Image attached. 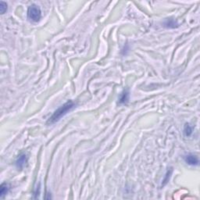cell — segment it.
Returning a JSON list of instances; mask_svg holds the SVG:
<instances>
[{
  "label": "cell",
  "instance_id": "5",
  "mask_svg": "<svg viewBox=\"0 0 200 200\" xmlns=\"http://www.w3.org/2000/svg\"><path fill=\"white\" fill-rule=\"evenodd\" d=\"M10 191V185L7 183H3L1 185L0 188V198H3Z\"/></svg>",
  "mask_w": 200,
  "mask_h": 200
},
{
  "label": "cell",
  "instance_id": "6",
  "mask_svg": "<svg viewBox=\"0 0 200 200\" xmlns=\"http://www.w3.org/2000/svg\"><path fill=\"white\" fill-rule=\"evenodd\" d=\"M128 99H129V92H128V90L124 91L120 96L119 103L120 104H124V103H127Z\"/></svg>",
  "mask_w": 200,
  "mask_h": 200
},
{
  "label": "cell",
  "instance_id": "2",
  "mask_svg": "<svg viewBox=\"0 0 200 200\" xmlns=\"http://www.w3.org/2000/svg\"><path fill=\"white\" fill-rule=\"evenodd\" d=\"M42 17V11L36 4H32L27 9V18L32 22H38Z\"/></svg>",
  "mask_w": 200,
  "mask_h": 200
},
{
  "label": "cell",
  "instance_id": "7",
  "mask_svg": "<svg viewBox=\"0 0 200 200\" xmlns=\"http://www.w3.org/2000/svg\"><path fill=\"white\" fill-rule=\"evenodd\" d=\"M164 26L169 28H174L175 27H178V24L175 20L173 19H167L164 23Z\"/></svg>",
  "mask_w": 200,
  "mask_h": 200
},
{
  "label": "cell",
  "instance_id": "9",
  "mask_svg": "<svg viewBox=\"0 0 200 200\" xmlns=\"http://www.w3.org/2000/svg\"><path fill=\"white\" fill-rule=\"evenodd\" d=\"M7 11V4L3 1L0 2V13L1 14H4Z\"/></svg>",
  "mask_w": 200,
  "mask_h": 200
},
{
  "label": "cell",
  "instance_id": "4",
  "mask_svg": "<svg viewBox=\"0 0 200 200\" xmlns=\"http://www.w3.org/2000/svg\"><path fill=\"white\" fill-rule=\"evenodd\" d=\"M185 161L187 164L191 166L199 165V158L194 154H188L185 156Z\"/></svg>",
  "mask_w": 200,
  "mask_h": 200
},
{
  "label": "cell",
  "instance_id": "8",
  "mask_svg": "<svg viewBox=\"0 0 200 200\" xmlns=\"http://www.w3.org/2000/svg\"><path fill=\"white\" fill-rule=\"evenodd\" d=\"M184 134L186 137H189L192 134V127L189 124H186L184 127Z\"/></svg>",
  "mask_w": 200,
  "mask_h": 200
},
{
  "label": "cell",
  "instance_id": "3",
  "mask_svg": "<svg viewBox=\"0 0 200 200\" xmlns=\"http://www.w3.org/2000/svg\"><path fill=\"white\" fill-rule=\"evenodd\" d=\"M27 156L25 153H21L20 155L17 159H16V162H15V164H16V166L17 168L18 169H23L25 166V165L27 164Z\"/></svg>",
  "mask_w": 200,
  "mask_h": 200
},
{
  "label": "cell",
  "instance_id": "1",
  "mask_svg": "<svg viewBox=\"0 0 200 200\" xmlns=\"http://www.w3.org/2000/svg\"><path fill=\"white\" fill-rule=\"evenodd\" d=\"M75 106L76 104L72 100L67 101L66 103H64V105L59 106L53 113V114L49 117L48 121H47V124H53L57 121H59L62 117H64L65 115H66L70 111L73 110V108L75 107Z\"/></svg>",
  "mask_w": 200,
  "mask_h": 200
}]
</instances>
